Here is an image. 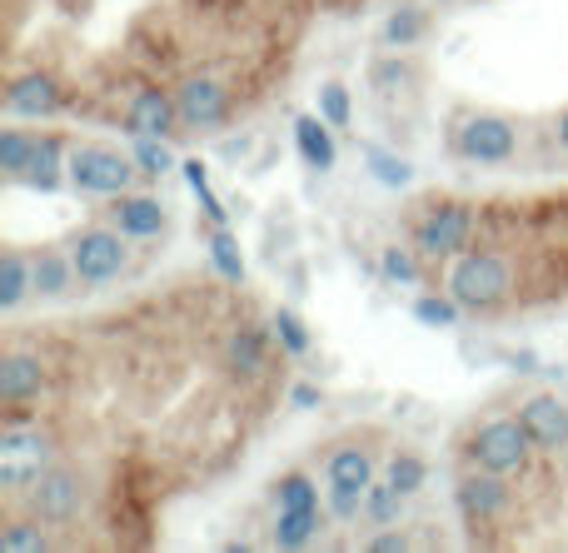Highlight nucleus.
<instances>
[{"label": "nucleus", "mask_w": 568, "mask_h": 553, "mask_svg": "<svg viewBox=\"0 0 568 553\" xmlns=\"http://www.w3.org/2000/svg\"><path fill=\"white\" fill-rule=\"evenodd\" d=\"M245 285L185 275L85 319H36L10 339L30 345L45 385L6 424H30L50 464L85 479L90 509L75 529L95 549L155 544L160 514L245 464L284 399L290 369L250 375L230 339L255 315Z\"/></svg>", "instance_id": "nucleus-1"}, {"label": "nucleus", "mask_w": 568, "mask_h": 553, "mask_svg": "<svg viewBox=\"0 0 568 553\" xmlns=\"http://www.w3.org/2000/svg\"><path fill=\"white\" fill-rule=\"evenodd\" d=\"M320 0H6V75L45 70L65 115L125 130L135 95L225 75L260 105L290 75Z\"/></svg>", "instance_id": "nucleus-2"}, {"label": "nucleus", "mask_w": 568, "mask_h": 553, "mask_svg": "<svg viewBox=\"0 0 568 553\" xmlns=\"http://www.w3.org/2000/svg\"><path fill=\"white\" fill-rule=\"evenodd\" d=\"M424 285L459 299V309L474 319L568 305V185L474 199L469 245L424 265Z\"/></svg>", "instance_id": "nucleus-3"}, {"label": "nucleus", "mask_w": 568, "mask_h": 553, "mask_svg": "<svg viewBox=\"0 0 568 553\" xmlns=\"http://www.w3.org/2000/svg\"><path fill=\"white\" fill-rule=\"evenodd\" d=\"M140 175H145V170L135 165V155H120V150L105 145V140H75L70 135L65 185L75 190V195H95V199L130 195Z\"/></svg>", "instance_id": "nucleus-4"}, {"label": "nucleus", "mask_w": 568, "mask_h": 553, "mask_svg": "<svg viewBox=\"0 0 568 553\" xmlns=\"http://www.w3.org/2000/svg\"><path fill=\"white\" fill-rule=\"evenodd\" d=\"M534 454H539V449H534L529 429L519 424V414L484 419L469 434V449H464V459H469L474 469H489V474H504V479L524 474V469L534 464Z\"/></svg>", "instance_id": "nucleus-5"}, {"label": "nucleus", "mask_w": 568, "mask_h": 553, "mask_svg": "<svg viewBox=\"0 0 568 553\" xmlns=\"http://www.w3.org/2000/svg\"><path fill=\"white\" fill-rule=\"evenodd\" d=\"M70 259H75L80 289H105L130 269V235L115 229L110 219H95L70 239Z\"/></svg>", "instance_id": "nucleus-6"}, {"label": "nucleus", "mask_w": 568, "mask_h": 553, "mask_svg": "<svg viewBox=\"0 0 568 553\" xmlns=\"http://www.w3.org/2000/svg\"><path fill=\"white\" fill-rule=\"evenodd\" d=\"M454 509H459L464 529L479 539H489V529L504 524V514L514 509V484L504 474H489V469H464L459 484H454Z\"/></svg>", "instance_id": "nucleus-7"}, {"label": "nucleus", "mask_w": 568, "mask_h": 553, "mask_svg": "<svg viewBox=\"0 0 568 553\" xmlns=\"http://www.w3.org/2000/svg\"><path fill=\"white\" fill-rule=\"evenodd\" d=\"M454 155L469 160V165H509L519 155V125L479 110V115H469L454 130Z\"/></svg>", "instance_id": "nucleus-8"}, {"label": "nucleus", "mask_w": 568, "mask_h": 553, "mask_svg": "<svg viewBox=\"0 0 568 553\" xmlns=\"http://www.w3.org/2000/svg\"><path fill=\"white\" fill-rule=\"evenodd\" d=\"M100 219H110L115 229H125L130 239H155V235L170 229V205L155 199V195H115V199H105Z\"/></svg>", "instance_id": "nucleus-9"}, {"label": "nucleus", "mask_w": 568, "mask_h": 553, "mask_svg": "<svg viewBox=\"0 0 568 553\" xmlns=\"http://www.w3.org/2000/svg\"><path fill=\"white\" fill-rule=\"evenodd\" d=\"M519 424L529 429L539 454H559L568 449V404L559 395H534L519 404Z\"/></svg>", "instance_id": "nucleus-10"}, {"label": "nucleus", "mask_w": 568, "mask_h": 553, "mask_svg": "<svg viewBox=\"0 0 568 553\" xmlns=\"http://www.w3.org/2000/svg\"><path fill=\"white\" fill-rule=\"evenodd\" d=\"M30 269H36V295L40 299H65V295L80 289L70 249H36V255H30Z\"/></svg>", "instance_id": "nucleus-11"}, {"label": "nucleus", "mask_w": 568, "mask_h": 553, "mask_svg": "<svg viewBox=\"0 0 568 553\" xmlns=\"http://www.w3.org/2000/svg\"><path fill=\"white\" fill-rule=\"evenodd\" d=\"M324 484L329 489H354V494H364V489L374 484V454L359 444L349 449H334L329 459H324Z\"/></svg>", "instance_id": "nucleus-12"}, {"label": "nucleus", "mask_w": 568, "mask_h": 553, "mask_svg": "<svg viewBox=\"0 0 568 553\" xmlns=\"http://www.w3.org/2000/svg\"><path fill=\"white\" fill-rule=\"evenodd\" d=\"M26 295H36V269H30V255L26 249L10 245L0 255V315H16L26 305Z\"/></svg>", "instance_id": "nucleus-13"}, {"label": "nucleus", "mask_w": 568, "mask_h": 553, "mask_svg": "<svg viewBox=\"0 0 568 553\" xmlns=\"http://www.w3.org/2000/svg\"><path fill=\"white\" fill-rule=\"evenodd\" d=\"M334 514H324V509H304V514H280L275 509V524H270V544L275 549H310L314 539L329 529Z\"/></svg>", "instance_id": "nucleus-14"}, {"label": "nucleus", "mask_w": 568, "mask_h": 553, "mask_svg": "<svg viewBox=\"0 0 568 553\" xmlns=\"http://www.w3.org/2000/svg\"><path fill=\"white\" fill-rule=\"evenodd\" d=\"M329 120L324 115H300L294 120V140H300V155H304V165L310 170H334V140H329Z\"/></svg>", "instance_id": "nucleus-15"}, {"label": "nucleus", "mask_w": 568, "mask_h": 553, "mask_svg": "<svg viewBox=\"0 0 568 553\" xmlns=\"http://www.w3.org/2000/svg\"><path fill=\"white\" fill-rule=\"evenodd\" d=\"M404 499H409V494H399L389 479H384V484H369V489H364V519H369V524H379V529H394V524H399V514H404Z\"/></svg>", "instance_id": "nucleus-16"}, {"label": "nucleus", "mask_w": 568, "mask_h": 553, "mask_svg": "<svg viewBox=\"0 0 568 553\" xmlns=\"http://www.w3.org/2000/svg\"><path fill=\"white\" fill-rule=\"evenodd\" d=\"M424 30H429V10H419V6H404L384 20V40L394 50H409L414 40H424Z\"/></svg>", "instance_id": "nucleus-17"}, {"label": "nucleus", "mask_w": 568, "mask_h": 553, "mask_svg": "<svg viewBox=\"0 0 568 553\" xmlns=\"http://www.w3.org/2000/svg\"><path fill=\"white\" fill-rule=\"evenodd\" d=\"M275 509L280 514H304V509H320V489L310 474H284L275 484Z\"/></svg>", "instance_id": "nucleus-18"}, {"label": "nucleus", "mask_w": 568, "mask_h": 553, "mask_svg": "<svg viewBox=\"0 0 568 553\" xmlns=\"http://www.w3.org/2000/svg\"><path fill=\"white\" fill-rule=\"evenodd\" d=\"M210 265H215L220 275L230 279V285H245V259H240V239L230 235L225 225H215V235H210Z\"/></svg>", "instance_id": "nucleus-19"}, {"label": "nucleus", "mask_w": 568, "mask_h": 553, "mask_svg": "<svg viewBox=\"0 0 568 553\" xmlns=\"http://www.w3.org/2000/svg\"><path fill=\"white\" fill-rule=\"evenodd\" d=\"M414 319H419V325H429V329H454L464 319V309H459V299L429 289V295L414 299Z\"/></svg>", "instance_id": "nucleus-20"}, {"label": "nucleus", "mask_w": 568, "mask_h": 553, "mask_svg": "<svg viewBox=\"0 0 568 553\" xmlns=\"http://www.w3.org/2000/svg\"><path fill=\"white\" fill-rule=\"evenodd\" d=\"M30 150H36V130H26L20 120H10V125L0 130V170L16 175V170L30 160Z\"/></svg>", "instance_id": "nucleus-21"}, {"label": "nucleus", "mask_w": 568, "mask_h": 553, "mask_svg": "<svg viewBox=\"0 0 568 553\" xmlns=\"http://www.w3.org/2000/svg\"><path fill=\"white\" fill-rule=\"evenodd\" d=\"M389 484L399 489V494H419V489L429 484V464H424L419 454H409V449H399V454L389 459Z\"/></svg>", "instance_id": "nucleus-22"}, {"label": "nucleus", "mask_w": 568, "mask_h": 553, "mask_svg": "<svg viewBox=\"0 0 568 553\" xmlns=\"http://www.w3.org/2000/svg\"><path fill=\"white\" fill-rule=\"evenodd\" d=\"M270 319H275V339H280L284 355H290V359H304V355H310V329H304V319L294 315V309L280 305Z\"/></svg>", "instance_id": "nucleus-23"}, {"label": "nucleus", "mask_w": 568, "mask_h": 553, "mask_svg": "<svg viewBox=\"0 0 568 553\" xmlns=\"http://www.w3.org/2000/svg\"><path fill=\"white\" fill-rule=\"evenodd\" d=\"M384 275L399 285H424V259L414 245H389L384 249Z\"/></svg>", "instance_id": "nucleus-24"}, {"label": "nucleus", "mask_w": 568, "mask_h": 553, "mask_svg": "<svg viewBox=\"0 0 568 553\" xmlns=\"http://www.w3.org/2000/svg\"><path fill=\"white\" fill-rule=\"evenodd\" d=\"M135 165L145 170L150 180H160V175H170V170H175V155H170V145H165V140H155V135H140V140H135Z\"/></svg>", "instance_id": "nucleus-25"}, {"label": "nucleus", "mask_w": 568, "mask_h": 553, "mask_svg": "<svg viewBox=\"0 0 568 553\" xmlns=\"http://www.w3.org/2000/svg\"><path fill=\"white\" fill-rule=\"evenodd\" d=\"M320 115L329 120L334 130H349V90H344L339 80H329V85H320Z\"/></svg>", "instance_id": "nucleus-26"}, {"label": "nucleus", "mask_w": 568, "mask_h": 553, "mask_svg": "<svg viewBox=\"0 0 568 553\" xmlns=\"http://www.w3.org/2000/svg\"><path fill=\"white\" fill-rule=\"evenodd\" d=\"M329 514L339 519V524L364 519V494H354V489H329Z\"/></svg>", "instance_id": "nucleus-27"}, {"label": "nucleus", "mask_w": 568, "mask_h": 553, "mask_svg": "<svg viewBox=\"0 0 568 553\" xmlns=\"http://www.w3.org/2000/svg\"><path fill=\"white\" fill-rule=\"evenodd\" d=\"M369 165H374V175H379L384 185H409V165H404V160H394V155H379V150H369Z\"/></svg>", "instance_id": "nucleus-28"}, {"label": "nucleus", "mask_w": 568, "mask_h": 553, "mask_svg": "<svg viewBox=\"0 0 568 553\" xmlns=\"http://www.w3.org/2000/svg\"><path fill=\"white\" fill-rule=\"evenodd\" d=\"M364 549H374V553H394V549H409V534H374V539H364Z\"/></svg>", "instance_id": "nucleus-29"}, {"label": "nucleus", "mask_w": 568, "mask_h": 553, "mask_svg": "<svg viewBox=\"0 0 568 553\" xmlns=\"http://www.w3.org/2000/svg\"><path fill=\"white\" fill-rule=\"evenodd\" d=\"M294 409H314V404H320V389H314V385H294Z\"/></svg>", "instance_id": "nucleus-30"}, {"label": "nucleus", "mask_w": 568, "mask_h": 553, "mask_svg": "<svg viewBox=\"0 0 568 553\" xmlns=\"http://www.w3.org/2000/svg\"><path fill=\"white\" fill-rule=\"evenodd\" d=\"M554 140H559V150H568V105L559 110V120H554Z\"/></svg>", "instance_id": "nucleus-31"}, {"label": "nucleus", "mask_w": 568, "mask_h": 553, "mask_svg": "<svg viewBox=\"0 0 568 553\" xmlns=\"http://www.w3.org/2000/svg\"><path fill=\"white\" fill-rule=\"evenodd\" d=\"M359 0H329V10H354Z\"/></svg>", "instance_id": "nucleus-32"}]
</instances>
